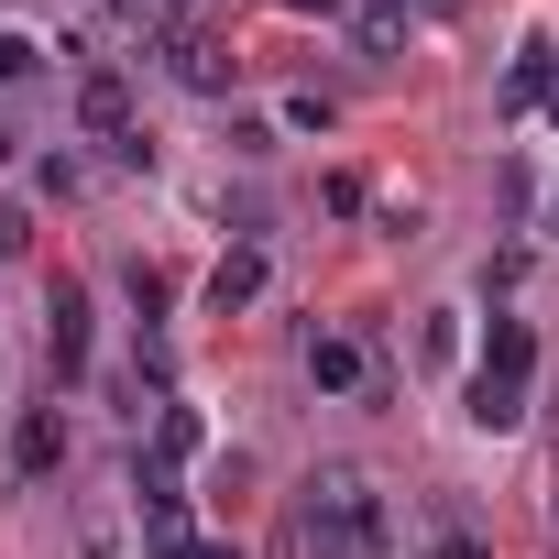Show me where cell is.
Returning a JSON list of instances; mask_svg holds the SVG:
<instances>
[{
    "instance_id": "6da1fadb",
    "label": "cell",
    "mask_w": 559,
    "mask_h": 559,
    "mask_svg": "<svg viewBox=\"0 0 559 559\" xmlns=\"http://www.w3.org/2000/svg\"><path fill=\"white\" fill-rule=\"evenodd\" d=\"M297 548H308V559H384V493H373L352 461H330V472L297 493Z\"/></svg>"
},
{
    "instance_id": "7a4b0ae2",
    "label": "cell",
    "mask_w": 559,
    "mask_h": 559,
    "mask_svg": "<svg viewBox=\"0 0 559 559\" xmlns=\"http://www.w3.org/2000/svg\"><path fill=\"white\" fill-rule=\"evenodd\" d=\"M526 384H537V330H526V319H493V341H483V362H472V428H483V439L526 428Z\"/></svg>"
},
{
    "instance_id": "3957f363",
    "label": "cell",
    "mask_w": 559,
    "mask_h": 559,
    "mask_svg": "<svg viewBox=\"0 0 559 559\" xmlns=\"http://www.w3.org/2000/svg\"><path fill=\"white\" fill-rule=\"evenodd\" d=\"M165 78H176V88H198V99H230V45L187 23V34L165 45Z\"/></svg>"
},
{
    "instance_id": "277c9868",
    "label": "cell",
    "mask_w": 559,
    "mask_h": 559,
    "mask_svg": "<svg viewBox=\"0 0 559 559\" xmlns=\"http://www.w3.org/2000/svg\"><path fill=\"white\" fill-rule=\"evenodd\" d=\"M45 352H56L67 384L88 373V286H56V297H45Z\"/></svg>"
},
{
    "instance_id": "5b68a950",
    "label": "cell",
    "mask_w": 559,
    "mask_h": 559,
    "mask_svg": "<svg viewBox=\"0 0 559 559\" xmlns=\"http://www.w3.org/2000/svg\"><path fill=\"white\" fill-rule=\"evenodd\" d=\"M132 515H143V548H154V559H198V526H187V493H176V483H143Z\"/></svg>"
},
{
    "instance_id": "8992f818",
    "label": "cell",
    "mask_w": 559,
    "mask_h": 559,
    "mask_svg": "<svg viewBox=\"0 0 559 559\" xmlns=\"http://www.w3.org/2000/svg\"><path fill=\"white\" fill-rule=\"evenodd\" d=\"M198 461V417L187 406H154V450H143V483H176Z\"/></svg>"
},
{
    "instance_id": "52a82bcc",
    "label": "cell",
    "mask_w": 559,
    "mask_h": 559,
    "mask_svg": "<svg viewBox=\"0 0 559 559\" xmlns=\"http://www.w3.org/2000/svg\"><path fill=\"white\" fill-rule=\"evenodd\" d=\"M78 121L110 132V143H132V88H121V67H99V78L78 88Z\"/></svg>"
},
{
    "instance_id": "ba28073f",
    "label": "cell",
    "mask_w": 559,
    "mask_h": 559,
    "mask_svg": "<svg viewBox=\"0 0 559 559\" xmlns=\"http://www.w3.org/2000/svg\"><path fill=\"white\" fill-rule=\"evenodd\" d=\"M56 461H67V428H56V406H34V417H23V439H12V472H23V483H45Z\"/></svg>"
},
{
    "instance_id": "9c48e42d",
    "label": "cell",
    "mask_w": 559,
    "mask_h": 559,
    "mask_svg": "<svg viewBox=\"0 0 559 559\" xmlns=\"http://www.w3.org/2000/svg\"><path fill=\"white\" fill-rule=\"evenodd\" d=\"M252 297H263V252L241 241V252H219V274H209V308L230 319V308H252Z\"/></svg>"
},
{
    "instance_id": "30bf717a",
    "label": "cell",
    "mask_w": 559,
    "mask_h": 559,
    "mask_svg": "<svg viewBox=\"0 0 559 559\" xmlns=\"http://www.w3.org/2000/svg\"><path fill=\"white\" fill-rule=\"evenodd\" d=\"M308 373H319L330 395H352V384H362V341H341V330H319V341H308Z\"/></svg>"
},
{
    "instance_id": "8fae6325",
    "label": "cell",
    "mask_w": 559,
    "mask_h": 559,
    "mask_svg": "<svg viewBox=\"0 0 559 559\" xmlns=\"http://www.w3.org/2000/svg\"><path fill=\"white\" fill-rule=\"evenodd\" d=\"M187 12H198V0H132V34H143V45H176Z\"/></svg>"
},
{
    "instance_id": "7c38bea8",
    "label": "cell",
    "mask_w": 559,
    "mask_h": 559,
    "mask_svg": "<svg viewBox=\"0 0 559 559\" xmlns=\"http://www.w3.org/2000/svg\"><path fill=\"white\" fill-rule=\"evenodd\" d=\"M526 99H548V56H515V78H504V110H526Z\"/></svg>"
},
{
    "instance_id": "4fadbf2b",
    "label": "cell",
    "mask_w": 559,
    "mask_h": 559,
    "mask_svg": "<svg viewBox=\"0 0 559 559\" xmlns=\"http://www.w3.org/2000/svg\"><path fill=\"white\" fill-rule=\"evenodd\" d=\"M23 78H34V45H23V34H0V88H23Z\"/></svg>"
},
{
    "instance_id": "5bb4252c",
    "label": "cell",
    "mask_w": 559,
    "mask_h": 559,
    "mask_svg": "<svg viewBox=\"0 0 559 559\" xmlns=\"http://www.w3.org/2000/svg\"><path fill=\"white\" fill-rule=\"evenodd\" d=\"M428 559H483V537H439V548H428Z\"/></svg>"
},
{
    "instance_id": "9a60e30c",
    "label": "cell",
    "mask_w": 559,
    "mask_h": 559,
    "mask_svg": "<svg viewBox=\"0 0 559 559\" xmlns=\"http://www.w3.org/2000/svg\"><path fill=\"white\" fill-rule=\"evenodd\" d=\"M417 12H428V23H450V12H461V0H417Z\"/></svg>"
},
{
    "instance_id": "2e32d148",
    "label": "cell",
    "mask_w": 559,
    "mask_h": 559,
    "mask_svg": "<svg viewBox=\"0 0 559 559\" xmlns=\"http://www.w3.org/2000/svg\"><path fill=\"white\" fill-rule=\"evenodd\" d=\"M548 121H559V67H548Z\"/></svg>"
},
{
    "instance_id": "e0dca14e",
    "label": "cell",
    "mask_w": 559,
    "mask_h": 559,
    "mask_svg": "<svg viewBox=\"0 0 559 559\" xmlns=\"http://www.w3.org/2000/svg\"><path fill=\"white\" fill-rule=\"evenodd\" d=\"M198 559H241V548H198Z\"/></svg>"
},
{
    "instance_id": "ac0fdd59",
    "label": "cell",
    "mask_w": 559,
    "mask_h": 559,
    "mask_svg": "<svg viewBox=\"0 0 559 559\" xmlns=\"http://www.w3.org/2000/svg\"><path fill=\"white\" fill-rule=\"evenodd\" d=\"M297 12H330V0H297Z\"/></svg>"
},
{
    "instance_id": "d6986e66",
    "label": "cell",
    "mask_w": 559,
    "mask_h": 559,
    "mask_svg": "<svg viewBox=\"0 0 559 559\" xmlns=\"http://www.w3.org/2000/svg\"><path fill=\"white\" fill-rule=\"evenodd\" d=\"M0 154H12V132H0Z\"/></svg>"
}]
</instances>
